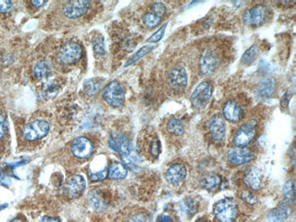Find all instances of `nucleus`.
Wrapping results in <instances>:
<instances>
[{"label": "nucleus", "instance_id": "26", "mask_svg": "<svg viewBox=\"0 0 296 222\" xmlns=\"http://www.w3.org/2000/svg\"><path fill=\"white\" fill-rule=\"evenodd\" d=\"M100 87V82L96 79H88L84 84V91L88 96L95 95L99 91Z\"/></svg>", "mask_w": 296, "mask_h": 222}, {"label": "nucleus", "instance_id": "10", "mask_svg": "<svg viewBox=\"0 0 296 222\" xmlns=\"http://www.w3.org/2000/svg\"><path fill=\"white\" fill-rule=\"evenodd\" d=\"M255 125L256 123L252 120L240 128L233 138V144L236 147L243 148L253 140L255 136Z\"/></svg>", "mask_w": 296, "mask_h": 222}, {"label": "nucleus", "instance_id": "39", "mask_svg": "<svg viewBox=\"0 0 296 222\" xmlns=\"http://www.w3.org/2000/svg\"><path fill=\"white\" fill-rule=\"evenodd\" d=\"M157 222H173L172 218H170L169 215H161L159 218H158Z\"/></svg>", "mask_w": 296, "mask_h": 222}, {"label": "nucleus", "instance_id": "38", "mask_svg": "<svg viewBox=\"0 0 296 222\" xmlns=\"http://www.w3.org/2000/svg\"><path fill=\"white\" fill-rule=\"evenodd\" d=\"M12 8V2L7 0H0V12H8Z\"/></svg>", "mask_w": 296, "mask_h": 222}, {"label": "nucleus", "instance_id": "22", "mask_svg": "<svg viewBox=\"0 0 296 222\" xmlns=\"http://www.w3.org/2000/svg\"><path fill=\"white\" fill-rule=\"evenodd\" d=\"M258 54H259V48L256 45H253L244 52L243 57L241 58V62L244 65H250L256 59Z\"/></svg>", "mask_w": 296, "mask_h": 222}, {"label": "nucleus", "instance_id": "8", "mask_svg": "<svg viewBox=\"0 0 296 222\" xmlns=\"http://www.w3.org/2000/svg\"><path fill=\"white\" fill-rule=\"evenodd\" d=\"M168 84L174 91H184L188 84L187 73L184 68L181 66L173 67L168 73Z\"/></svg>", "mask_w": 296, "mask_h": 222}, {"label": "nucleus", "instance_id": "11", "mask_svg": "<svg viewBox=\"0 0 296 222\" xmlns=\"http://www.w3.org/2000/svg\"><path fill=\"white\" fill-rule=\"evenodd\" d=\"M86 187V181L82 176L73 175L66 182L65 192L70 199H77L82 194Z\"/></svg>", "mask_w": 296, "mask_h": 222}, {"label": "nucleus", "instance_id": "14", "mask_svg": "<svg viewBox=\"0 0 296 222\" xmlns=\"http://www.w3.org/2000/svg\"><path fill=\"white\" fill-rule=\"evenodd\" d=\"M186 176L187 169L182 163L172 164L166 172V179L172 185L181 184L185 179Z\"/></svg>", "mask_w": 296, "mask_h": 222}, {"label": "nucleus", "instance_id": "27", "mask_svg": "<svg viewBox=\"0 0 296 222\" xmlns=\"http://www.w3.org/2000/svg\"><path fill=\"white\" fill-rule=\"evenodd\" d=\"M161 18L153 12L144 14L142 16V22L144 25L148 27H155L161 23Z\"/></svg>", "mask_w": 296, "mask_h": 222}, {"label": "nucleus", "instance_id": "40", "mask_svg": "<svg viewBox=\"0 0 296 222\" xmlns=\"http://www.w3.org/2000/svg\"><path fill=\"white\" fill-rule=\"evenodd\" d=\"M40 222H61V220L57 218H53V217H43L40 219Z\"/></svg>", "mask_w": 296, "mask_h": 222}, {"label": "nucleus", "instance_id": "41", "mask_svg": "<svg viewBox=\"0 0 296 222\" xmlns=\"http://www.w3.org/2000/svg\"><path fill=\"white\" fill-rule=\"evenodd\" d=\"M31 3L37 8H40L43 6L44 3H46V1H31Z\"/></svg>", "mask_w": 296, "mask_h": 222}, {"label": "nucleus", "instance_id": "7", "mask_svg": "<svg viewBox=\"0 0 296 222\" xmlns=\"http://www.w3.org/2000/svg\"><path fill=\"white\" fill-rule=\"evenodd\" d=\"M91 5V1H69L63 6L62 13L66 18L71 20L78 19L87 13Z\"/></svg>", "mask_w": 296, "mask_h": 222}, {"label": "nucleus", "instance_id": "19", "mask_svg": "<svg viewBox=\"0 0 296 222\" xmlns=\"http://www.w3.org/2000/svg\"><path fill=\"white\" fill-rule=\"evenodd\" d=\"M277 87L275 79L265 78L258 84V92L263 98H270L274 95Z\"/></svg>", "mask_w": 296, "mask_h": 222}, {"label": "nucleus", "instance_id": "3", "mask_svg": "<svg viewBox=\"0 0 296 222\" xmlns=\"http://www.w3.org/2000/svg\"><path fill=\"white\" fill-rule=\"evenodd\" d=\"M214 215L220 222H233L238 215V207L233 199H224L214 206Z\"/></svg>", "mask_w": 296, "mask_h": 222}, {"label": "nucleus", "instance_id": "16", "mask_svg": "<svg viewBox=\"0 0 296 222\" xmlns=\"http://www.w3.org/2000/svg\"><path fill=\"white\" fill-rule=\"evenodd\" d=\"M223 116L227 120L239 122L243 118V109L234 101H228L223 107Z\"/></svg>", "mask_w": 296, "mask_h": 222}, {"label": "nucleus", "instance_id": "31", "mask_svg": "<svg viewBox=\"0 0 296 222\" xmlns=\"http://www.w3.org/2000/svg\"><path fill=\"white\" fill-rule=\"evenodd\" d=\"M90 203H91V206H92V208L96 209L98 211L103 210L106 208L104 201H102L101 198L99 195H97V194L92 195L91 199H90Z\"/></svg>", "mask_w": 296, "mask_h": 222}, {"label": "nucleus", "instance_id": "20", "mask_svg": "<svg viewBox=\"0 0 296 222\" xmlns=\"http://www.w3.org/2000/svg\"><path fill=\"white\" fill-rule=\"evenodd\" d=\"M128 174V170L124 164L121 162H114L108 170V176L111 179H124Z\"/></svg>", "mask_w": 296, "mask_h": 222}, {"label": "nucleus", "instance_id": "36", "mask_svg": "<svg viewBox=\"0 0 296 222\" xmlns=\"http://www.w3.org/2000/svg\"><path fill=\"white\" fill-rule=\"evenodd\" d=\"M153 13L156 14L160 18H161L166 13L165 5L161 2H156L153 6Z\"/></svg>", "mask_w": 296, "mask_h": 222}, {"label": "nucleus", "instance_id": "15", "mask_svg": "<svg viewBox=\"0 0 296 222\" xmlns=\"http://www.w3.org/2000/svg\"><path fill=\"white\" fill-rule=\"evenodd\" d=\"M209 130L214 140H222L226 132V126L223 118L220 115H216L209 121Z\"/></svg>", "mask_w": 296, "mask_h": 222}, {"label": "nucleus", "instance_id": "23", "mask_svg": "<svg viewBox=\"0 0 296 222\" xmlns=\"http://www.w3.org/2000/svg\"><path fill=\"white\" fill-rule=\"evenodd\" d=\"M167 129L169 132L173 135L181 136L184 133V126L183 123L177 118H171L170 121L168 122Z\"/></svg>", "mask_w": 296, "mask_h": 222}, {"label": "nucleus", "instance_id": "42", "mask_svg": "<svg viewBox=\"0 0 296 222\" xmlns=\"http://www.w3.org/2000/svg\"><path fill=\"white\" fill-rule=\"evenodd\" d=\"M10 222H23V221H21V220H19V219H14V220H12V221Z\"/></svg>", "mask_w": 296, "mask_h": 222}, {"label": "nucleus", "instance_id": "21", "mask_svg": "<svg viewBox=\"0 0 296 222\" xmlns=\"http://www.w3.org/2000/svg\"><path fill=\"white\" fill-rule=\"evenodd\" d=\"M221 183H222V179L220 176L216 174H208L202 178L200 181V185L201 187H204L208 191H213L214 188L219 187Z\"/></svg>", "mask_w": 296, "mask_h": 222}, {"label": "nucleus", "instance_id": "30", "mask_svg": "<svg viewBox=\"0 0 296 222\" xmlns=\"http://www.w3.org/2000/svg\"><path fill=\"white\" fill-rule=\"evenodd\" d=\"M93 48L97 55L102 56L105 54V45L103 38L100 35H98L93 40Z\"/></svg>", "mask_w": 296, "mask_h": 222}, {"label": "nucleus", "instance_id": "37", "mask_svg": "<svg viewBox=\"0 0 296 222\" xmlns=\"http://www.w3.org/2000/svg\"><path fill=\"white\" fill-rule=\"evenodd\" d=\"M241 198L249 204H254L256 202V198L251 192L244 191L241 193Z\"/></svg>", "mask_w": 296, "mask_h": 222}, {"label": "nucleus", "instance_id": "32", "mask_svg": "<svg viewBox=\"0 0 296 222\" xmlns=\"http://www.w3.org/2000/svg\"><path fill=\"white\" fill-rule=\"evenodd\" d=\"M8 132H9V128H8L6 115L0 111V141L5 140V138L8 135Z\"/></svg>", "mask_w": 296, "mask_h": 222}, {"label": "nucleus", "instance_id": "24", "mask_svg": "<svg viewBox=\"0 0 296 222\" xmlns=\"http://www.w3.org/2000/svg\"><path fill=\"white\" fill-rule=\"evenodd\" d=\"M61 85L56 80H51L47 83L43 87V95L46 98H52L56 96L57 92L60 90Z\"/></svg>", "mask_w": 296, "mask_h": 222}, {"label": "nucleus", "instance_id": "5", "mask_svg": "<svg viewBox=\"0 0 296 222\" xmlns=\"http://www.w3.org/2000/svg\"><path fill=\"white\" fill-rule=\"evenodd\" d=\"M213 95L212 84L208 81L201 82L197 86L191 97L192 104L196 109H203L208 105Z\"/></svg>", "mask_w": 296, "mask_h": 222}, {"label": "nucleus", "instance_id": "1", "mask_svg": "<svg viewBox=\"0 0 296 222\" xmlns=\"http://www.w3.org/2000/svg\"><path fill=\"white\" fill-rule=\"evenodd\" d=\"M50 130V123L45 118H36L22 126L20 136L26 142H36L48 135Z\"/></svg>", "mask_w": 296, "mask_h": 222}, {"label": "nucleus", "instance_id": "29", "mask_svg": "<svg viewBox=\"0 0 296 222\" xmlns=\"http://www.w3.org/2000/svg\"><path fill=\"white\" fill-rule=\"evenodd\" d=\"M108 167L106 166L102 170H99V171H92V170H88V177L90 179H92V181H100V180H103V179L108 176Z\"/></svg>", "mask_w": 296, "mask_h": 222}, {"label": "nucleus", "instance_id": "33", "mask_svg": "<svg viewBox=\"0 0 296 222\" xmlns=\"http://www.w3.org/2000/svg\"><path fill=\"white\" fill-rule=\"evenodd\" d=\"M161 142L160 140L158 139H153L151 143H150V146H149V150H150V153L151 155L154 157H159L160 153H161Z\"/></svg>", "mask_w": 296, "mask_h": 222}, {"label": "nucleus", "instance_id": "35", "mask_svg": "<svg viewBox=\"0 0 296 222\" xmlns=\"http://www.w3.org/2000/svg\"><path fill=\"white\" fill-rule=\"evenodd\" d=\"M294 192H295V187H294V182L290 180L288 181L284 187H283V193H284V196L286 198H292L293 195H294Z\"/></svg>", "mask_w": 296, "mask_h": 222}, {"label": "nucleus", "instance_id": "2", "mask_svg": "<svg viewBox=\"0 0 296 222\" xmlns=\"http://www.w3.org/2000/svg\"><path fill=\"white\" fill-rule=\"evenodd\" d=\"M82 57V48L79 44L70 41L64 44L57 51L56 60L63 66L77 63Z\"/></svg>", "mask_w": 296, "mask_h": 222}, {"label": "nucleus", "instance_id": "4", "mask_svg": "<svg viewBox=\"0 0 296 222\" xmlns=\"http://www.w3.org/2000/svg\"><path fill=\"white\" fill-rule=\"evenodd\" d=\"M102 97L106 103L113 108H121L125 102L124 88L117 81H112L105 87Z\"/></svg>", "mask_w": 296, "mask_h": 222}, {"label": "nucleus", "instance_id": "12", "mask_svg": "<svg viewBox=\"0 0 296 222\" xmlns=\"http://www.w3.org/2000/svg\"><path fill=\"white\" fill-rule=\"evenodd\" d=\"M253 157H254V154L253 151L245 147H243V148L236 147V148H231L228 152L229 161L234 165H244L245 163H248L251 161H253Z\"/></svg>", "mask_w": 296, "mask_h": 222}, {"label": "nucleus", "instance_id": "13", "mask_svg": "<svg viewBox=\"0 0 296 222\" xmlns=\"http://www.w3.org/2000/svg\"><path fill=\"white\" fill-rule=\"evenodd\" d=\"M218 57L215 53L210 49L202 53L200 59V69L201 74L209 77L214 73L218 65Z\"/></svg>", "mask_w": 296, "mask_h": 222}, {"label": "nucleus", "instance_id": "18", "mask_svg": "<svg viewBox=\"0 0 296 222\" xmlns=\"http://www.w3.org/2000/svg\"><path fill=\"white\" fill-rule=\"evenodd\" d=\"M33 73L39 80L48 79L52 74V65L48 60L39 61L34 67Z\"/></svg>", "mask_w": 296, "mask_h": 222}, {"label": "nucleus", "instance_id": "9", "mask_svg": "<svg viewBox=\"0 0 296 222\" xmlns=\"http://www.w3.org/2000/svg\"><path fill=\"white\" fill-rule=\"evenodd\" d=\"M93 144L86 137H78L70 145L72 155L79 160H87L93 153Z\"/></svg>", "mask_w": 296, "mask_h": 222}, {"label": "nucleus", "instance_id": "25", "mask_svg": "<svg viewBox=\"0 0 296 222\" xmlns=\"http://www.w3.org/2000/svg\"><path fill=\"white\" fill-rule=\"evenodd\" d=\"M288 216L287 209L286 207H278L275 210L272 211L269 216V219L272 222H282Z\"/></svg>", "mask_w": 296, "mask_h": 222}, {"label": "nucleus", "instance_id": "17", "mask_svg": "<svg viewBox=\"0 0 296 222\" xmlns=\"http://www.w3.org/2000/svg\"><path fill=\"white\" fill-rule=\"evenodd\" d=\"M244 183L251 187L252 189L258 191L261 187L262 184V177L259 170L255 168H251L246 170L244 177Z\"/></svg>", "mask_w": 296, "mask_h": 222}, {"label": "nucleus", "instance_id": "43", "mask_svg": "<svg viewBox=\"0 0 296 222\" xmlns=\"http://www.w3.org/2000/svg\"><path fill=\"white\" fill-rule=\"evenodd\" d=\"M197 222H206L205 221L204 219H200V220H198Z\"/></svg>", "mask_w": 296, "mask_h": 222}, {"label": "nucleus", "instance_id": "34", "mask_svg": "<svg viewBox=\"0 0 296 222\" xmlns=\"http://www.w3.org/2000/svg\"><path fill=\"white\" fill-rule=\"evenodd\" d=\"M166 27H167V23L164 24L163 26L160 27L159 29H158L153 36H151L150 38H149L148 41L149 42H152V43H156L158 41H160V40L163 38V36H164V33H165Z\"/></svg>", "mask_w": 296, "mask_h": 222}, {"label": "nucleus", "instance_id": "6", "mask_svg": "<svg viewBox=\"0 0 296 222\" xmlns=\"http://www.w3.org/2000/svg\"><path fill=\"white\" fill-rule=\"evenodd\" d=\"M270 18V9L263 5H257L244 14V21L246 25L260 26Z\"/></svg>", "mask_w": 296, "mask_h": 222}, {"label": "nucleus", "instance_id": "28", "mask_svg": "<svg viewBox=\"0 0 296 222\" xmlns=\"http://www.w3.org/2000/svg\"><path fill=\"white\" fill-rule=\"evenodd\" d=\"M153 45H146V46H144L142 48L139 49V51H137V52L134 54V55H132V57L128 60V62L126 63V67L127 66L131 65V64H133L134 62L136 61L139 60L140 59L141 57H144L146 54H148L149 52H151L152 50H153Z\"/></svg>", "mask_w": 296, "mask_h": 222}]
</instances>
